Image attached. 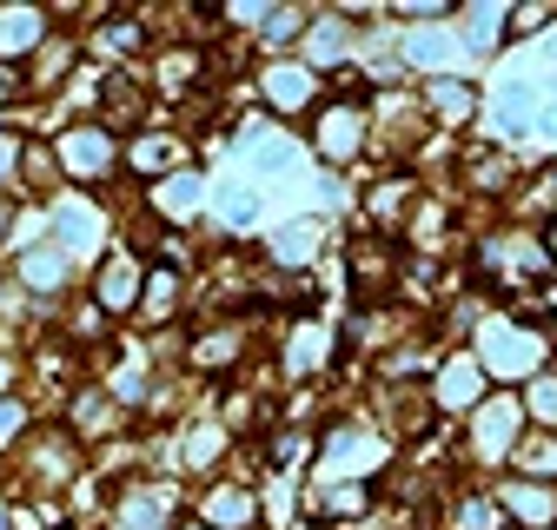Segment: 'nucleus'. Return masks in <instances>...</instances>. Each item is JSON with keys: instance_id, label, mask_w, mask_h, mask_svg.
<instances>
[{"instance_id": "nucleus-1", "label": "nucleus", "mask_w": 557, "mask_h": 530, "mask_svg": "<svg viewBox=\"0 0 557 530\" xmlns=\"http://www.w3.org/2000/svg\"><path fill=\"white\" fill-rule=\"evenodd\" d=\"M478 365L492 371L498 384H531V378H544V365H550V331H544V318H484V331H478Z\"/></svg>"}, {"instance_id": "nucleus-2", "label": "nucleus", "mask_w": 557, "mask_h": 530, "mask_svg": "<svg viewBox=\"0 0 557 530\" xmlns=\"http://www.w3.org/2000/svg\"><path fill=\"white\" fill-rule=\"evenodd\" d=\"M524 425V398L518 391H492L484 405L471 412V438H465V451L478 457V464H498V457H511L518 451V431Z\"/></svg>"}, {"instance_id": "nucleus-3", "label": "nucleus", "mask_w": 557, "mask_h": 530, "mask_svg": "<svg viewBox=\"0 0 557 530\" xmlns=\"http://www.w3.org/2000/svg\"><path fill=\"white\" fill-rule=\"evenodd\" d=\"M366 126H372L366 106L325 100V106L312 113V147H319V160H325V166H352V160L366 153Z\"/></svg>"}, {"instance_id": "nucleus-4", "label": "nucleus", "mask_w": 557, "mask_h": 530, "mask_svg": "<svg viewBox=\"0 0 557 530\" xmlns=\"http://www.w3.org/2000/svg\"><path fill=\"white\" fill-rule=\"evenodd\" d=\"M113 166H120V140H113V132H100V126H74L60 140V173L66 179L100 186V179H113Z\"/></svg>"}, {"instance_id": "nucleus-5", "label": "nucleus", "mask_w": 557, "mask_h": 530, "mask_svg": "<svg viewBox=\"0 0 557 530\" xmlns=\"http://www.w3.org/2000/svg\"><path fill=\"white\" fill-rule=\"evenodd\" d=\"M259 93H265V106L278 113V119H293V113H319L325 100H319V74H312V66L306 60H272L265 66V74H259Z\"/></svg>"}, {"instance_id": "nucleus-6", "label": "nucleus", "mask_w": 557, "mask_h": 530, "mask_svg": "<svg viewBox=\"0 0 557 530\" xmlns=\"http://www.w3.org/2000/svg\"><path fill=\"white\" fill-rule=\"evenodd\" d=\"M432 398L445 412H478L484 398H492V371L478 365V352H451L438 365V378H432Z\"/></svg>"}, {"instance_id": "nucleus-7", "label": "nucleus", "mask_w": 557, "mask_h": 530, "mask_svg": "<svg viewBox=\"0 0 557 530\" xmlns=\"http://www.w3.org/2000/svg\"><path fill=\"white\" fill-rule=\"evenodd\" d=\"M498 504L511 517V530H557V484H531V478H505Z\"/></svg>"}, {"instance_id": "nucleus-8", "label": "nucleus", "mask_w": 557, "mask_h": 530, "mask_svg": "<svg viewBox=\"0 0 557 530\" xmlns=\"http://www.w3.org/2000/svg\"><path fill=\"white\" fill-rule=\"evenodd\" d=\"M126 166H133L139 179H173V173H186V147L173 140V132H160V140L147 132V140L126 147Z\"/></svg>"}, {"instance_id": "nucleus-9", "label": "nucleus", "mask_w": 557, "mask_h": 530, "mask_svg": "<svg viewBox=\"0 0 557 530\" xmlns=\"http://www.w3.org/2000/svg\"><path fill=\"white\" fill-rule=\"evenodd\" d=\"M425 100H432V119L438 126H465V119H478V106H484V93L471 87V80H425Z\"/></svg>"}, {"instance_id": "nucleus-10", "label": "nucleus", "mask_w": 557, "mask_h": 530, "mask_svg": "<svg viewBox=\"0 0 557 530\" xmlns=\"http://www.w3.org/2000/svg\"><path fill=\"white\" fill-rule=\"evenodd\" d=\"M511 471L531 484H557V431H524L511 451Z\"/></svg>"}, {"instance_id": "nucleus-11", "label": "nucleus", "mask_w": 557, "mask_h": 530, "mask_svg": "<svg viewBox=\"0 0 557 530\" xmlns=\"http://www.w3.org/2000/svg\"><path fill=\"white\" fill-rule=\"evenodd\" d=\"M133 292H147V286H139V258H107V273L94 279V305L100 312H126L133 305Z\"/></svg>"}, {"instance_id": "nucleus-12", "label": "nucleus", "mask_w": 557, "mask_h": 530, "mask_svg": "<svg viewBox=\"0 0 557 530\" xmlns=\"http://www.w3.org/2000/svg\"><path fill=\"white\" fill-rule=\"evenodd\" d=\"M199 510H206V523H220V530H246L259 517V497L239 491V484H213V491L199 497Z\"/></svg>"}, {"instance_id": "nucleus-13", "label": "nucleus", "mask_w": 557, "mask_h": 530, "mask_svg": "<svg viewBox=\"0 0 557 530\" xmlns=\"http://www.w3.org/2000/svg\"><path fill=\"white\" fill-rule=\"evenodd\" d=\"M451 53H465L451 34H405V66H425V74L432 80H451Z\"/></svg>"}, {"instance_id": "nucleus-14", "label": "nucleus", "mask_w": 557, "mask_h": 530, "mask_svg": "<svg viewBox=\"0 0 557 530\" xmlns=\"http://www.w3.org/2000/svg\"><path fill=\"white\" fill-rule=\"evenodd\" d=\"M352 286H359V299H385V286H392V252H385V239L352 245Z\"/></svg>"}, {"instance_id": "nucleus-15", "label": "nucleus", "mask_w": 557, "mask_h": 530, "mask_svg": "<svg viewBox=\"0 0 557 530\" xmlns=\"http://www.w3.org/2000/svg\"><path fill=\"white\" fill-rule=\"evenodd\" d=\"M14 279H21V292H60L66 286V252L60 245H34Z\"/></svg>"}, {"instance_id": "nucleus-16", "label": "nucleus", "mask_w": 557, "mask_h": 530, "mask_svg": "<svg viewBox=\"0 0 557 530\" xmlns=\"http://www.w3.org/2000/svg\"><path fill=\"white\" fill-rule=\"evenodd\" d=\"M319 371H325V325L299 318L293 345H286V378H319Z\"/></svg>"}, {"instance_id": "nucleus-17", "label": "nucleus", "mask_w": 557, "mask_h": 530, "mask_svg": "<svg viewBox=\"0 0 557 530\" xmlns=\"http://www.w3.org/2000/svg\"><path fill=\"white\" fill-rule=\"evenodd\" d=\"M312 252H319V226H312V219H293L286 232H278V239H272V258H278V265H286V273H299V265H306Z\"/></svg>"}, {"instance_id": "nucleus-18", "label": "nucleus", "mask_w": 557, "mask_h": 530, "mask_svg": "<svg viewBox=\"0 0 557 530\" xmlns=\"http://www.w3.org/2000/svg\"><path fill=\"white\" fill-rule=\"evenodd\" d=\"M74 431H81V438H107V431H120L113 398H100V391H81V405H74Z\"/></svg>"}, {"instance_id": "nucleus-19", "label": "nucleus", "mask_w": 557, "mask_h": 530, "mask_svg": "<svg viewBox=\"0 0 557 530\" xmlns=\"http://www.w3.org/2000/svg\"><path fill=\"white\" fill-rule=\"evenodd\" d=\"M53 226H60V252H66V245H94V239H100V213H87V206H60V213H53Z\"/></svg>"}, {"instance_id": "nucleus-20", "label": "nucleus", "mask_w": 557, "mask_h": 530, "mask_svg": "<svg viewBox=\"0 0 557 530\" xmlns=\"http://www.w3.org/2000/svg\"><path fill=\"white\" fill-rule=\"evenodd\" d=\"M524 412L537 418V431H557V371H544V378L524 384Z\"/></svg>"}, {"instance_id": "nucleus-21", "label": "nucleus", "mask_w": 557, "mask_h": 530, "mask_svg": "<svg viewBox=\"0 0 557 530\" xmlns=\"http://www.w3.org/2000/svg\"><path fill=\"white\" fill-rule=\"evenodd\" d=\"M524 199H531V213H537L544 226H557V160H544V173L524 186Z\"/></svg>"}, {"instance_id": "nucleus-22", "label": "nucleus", "mask_w": 557, "mask_h": 530, "mask_svg": "<svg viewBox=\"0 0 557 530\" xmlns=\"http://www.w3.org/2000/svg\"><path fill=\"white\" fill-rule=\"evenodd\" d=\"M557 27V8H511L505 14V40H524V34H544Z\"/></svg>"}, {"instance_id": "nucleus-23", "label": "nucleus", "mask_w": 557, "mask_h": 530, "mask_svg": "<svg viewBox=\"0 0 557 530\" xmlns=\"http://www.w3.org/2000/svg\"><path fill=\"white\" fill-rule=\"evenodd\" d=\"M66 66H74V47H66V40H47V47L34 53V80H47V87H53Z\"/></svg>"}, {"instance_id": "nucleus-24", "label": "nucleus", "mask_w": 557, "mask_h": 530, "mask_svg": "<svg viewBox=\"0 0 557 530\" xmlns=\"http://www.w3.org/2000/svg\"><path fill=\"white\" fill-rule=\"evenodd\" d=\"M21 160H27V147L14 140L8 126H0V186H8V179H21Z\"/></svg>"}, {"instance_id": "nucleus-25", "label": "nucleus", "mask_w": 557, "mask_h": 530, "mask_svg": "<svg viewBox=\"0 0 557 530\" xmlns=\"http://www.w3.org/2000/svg\"><path fill=\"white\" fill-rule=\"evenodd\" d=\"M21 431H27V412L14 405V398H0V444H14Z\"/></svg>"}, {"instance_id": "nucleus-26", "label": "nucleus", "mask_w": 557, "mask_h": 530, "mask_svg": "<svg viewBox=\"0 0 557 530\" xmlns=\"http://www.w3.org/2000/svg\"><path fill=\"white\" fill-rule=\"evenodd\" d=\"M544 258L557 265V226H544Z\"/></svg>"}, {"instance_id": "nucleus-27", "label": "nucleus", "mask_w": 557, "mask_h": 530, "mask_svg": "<svg viewBox=\"0 0 557 530\" xmlns=\"http://www.w3.org/2000/svg\"><path fill=\"white\" fill-rule=\"evenodd\" d=\"M8 384H14V365H8V358H0V398H8Z\"/></svg>"}]
</instances>
